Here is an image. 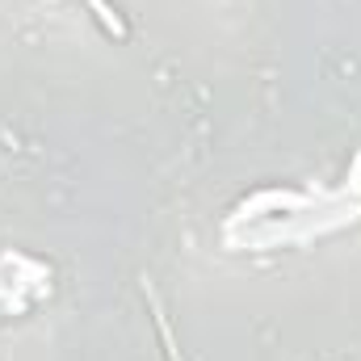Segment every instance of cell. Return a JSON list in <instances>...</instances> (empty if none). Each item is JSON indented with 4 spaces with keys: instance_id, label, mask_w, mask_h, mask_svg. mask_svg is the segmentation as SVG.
Returning a JSON list of instances; mask_svg holds the SVG:
<instances>
[{
    "instance_id": "6da1fadb",
    "label": "cell",
    "mask_w": 361,
    "mask_h": 361,
    "mask_svg": "<svg viewBox=\"0 0 361 361\" xmlns=\"http://www.w3.org/2000/svg\"><path fill=\"white\" fill-rule=\"evenodd\" d=\"M143 290H147V298H152L156 332H160V341H164V349H169V361H180V349H177V341H173V328H169V319H164V311H160V302H156V294H152V286H147V281H143Z\"/></svg>"
},
{
    "instance_id": "7a4b0ae2",
    "label": "cell",
    "mask_w": 361,
    "mask_h": 361,
    "mask_svg": "<svg viewBox=\"0 0 361 361\" xmlns=\"http://www.w3.org/2000/svg\"><path fill=\"white\" fill-rule=\"evenodd\" d=\"M89 4H92V13L101 17V25H105L109 34H118V38H126V25H122V17H118V13H114V8H109L105 0H89Z\"/></svg>"
}]
</instances>
